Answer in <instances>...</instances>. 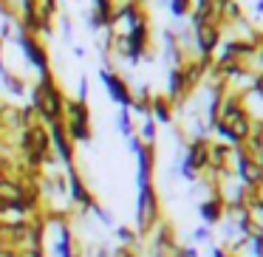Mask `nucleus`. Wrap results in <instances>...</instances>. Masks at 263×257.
I'll list each match as a JSON object with an SVG mask.
<instances>
[{
    "label": "nucleus",
    "mask_w": 263,
    "mask_h": 257,
    "mask_svg": "<svg viewBox=\"0 0 263 257\" xmlns=\"http://www.w3.org/2000/svg\"><path fill=\"white\" fill-rule=\"evenodd\" d=\"M31 108L37 110L43 125H54V122H63L65 119V93L63 88L57 85V76L54 71H43L37 85L31 88Z\"/></svg>",
    "instance_id": "nucleus-1"
},
{
    "label": "nucleus",
    "mask_w": 263,
    "mask_h": 257,
    "mask_svg": "<svg viewBox=\"0 0 263 257\" xmlns=\"http://www.w3.org/2000/svg\"><path fill=\"white\" fill-rule=\"evenodd\" d=\"M164 221L161 218V198H159V187L153 181H142L136 192V234L139 238H147L156 229V223Z\"/></svg>",
    "instance_id": "nucleus-2"
},
{
    "label": "nucleus",
    "mask_w": 263,
    "mask_h": 257,
    "mask_svg": "<svg viewBox=\"0 0 263 257\" xmlns=\"http://www.w3.org/2000/svg\"><path fill=\"white\" fill-rule=\"evenodd\" d=\"M65 130H68L74 144H85L93 139V127H91V105L88 99H65Z\"/></svg>",
    "instance_id": "nucleus-3"
},
{
    "label": "nucleus",
    "mask_w": 263,
    "mask_h": 257,
    "mask_svg": "<svg viewBox=\"0 0 263 257\" xmlns=\"http://www.w3.org/2000/svg\"><path fill=\"white\" fill-rule=\"evenodd\" d=\"M48 136H51L54 159H57L65 170H74L77 167V144L71 142L68 130H65V122H54V125H48Z\"/></svg>",
    "instance_id": "nucleus-4"
},
{
    "label": "nucleus",
    "mask_w": 263,
    "mask_h": 257,
    "mask_svg": "<svg viewBox=\"0 0 263 257\" xmlns=\"http://www.w3.org/2000/svg\"><path fill=\"white\" fill-rule=\"evenodd\" d=\"M14 43H17V48L23 51V57H26V60H29V63L37 68V74H43V71H51L48 48H46V43H43L40 37L26 34V31H20V29H17V34H14Z\"/></svg>",
    "instance_id": "nucleus-5"
},
{
    "label": "nucleus",
    "mask_w": 263,
    "mask_h": 257,
    "mask_svg": "<svg viewBox=\"0 0 263 257\" xmlns=\"http://www.w3.org/2000/svg\"><path fill=\"white\" fill-rule=\"evenodd\" d=\"M65 178H68V201L77 206L80 212H91L97 206V198H93L91 187L85 184V178L80 175V170H65Z\"/></svg>",
    "instance_id": "nucleus-6"
},
{
    "label": "nucleus",
    "mask_w": 263,
    "mask_h": 257,
    "mask_svg": "<svg viewBox=\"0 0 263 257\" xmlns=\"http://www.w3.org/2000/svg\"><path fill=\"white\" fill-rule=\"evenodd\" d=\"M221 40H223V29H218L212 23L193 29V46H195V54H201V57H212L221 46Z\"/></svg>",
    "instance_id": "nucleus-7"
},
{
    "label": "nucleus",
    "mask_w": 263,
    "mask_h": 257,
    "mask_svg": "<svg viewBox=\"0 0 263 257\" xmlns=\"http://www.w3.org/2000/svg\"><path fill=\"white\" fill-rule=\"evenodd\" d=\"M102 74V80H105V88H108V96L114 99L119 108H130L133 105V91H130V82H125V76L122 74H116V71H110V68H102L99 71Z\"/></svg>",
    "instance_id": "nucleus-8"
},
{
    "label": "nucleus",
    "mask_w": 263,
    "mask_h": 257,
    "mask_svg": "<svg viewBox=\"0 0 263 257\" xmlns=\"http://www.w3.org/2000/svg\"><path fill=\"white\" fill-rule=\"evenodd\" d=\"M206 159H210V139H190L184 147V164L193 167L195 172H206Z\"/></svg>",
    "instance_id": "nucleus-9"
},
{
    "label": "nucleus",
    "mask_w": 263,
    "mask_h": 257,
    "mask_svg": "<svg viewBox=\"0 0 263 257\" xmlns=\"http://www.w3.org/2000/svg\"><path fill=\"white\" fill-rule=\"evenodd\" d=\"M198 215H201V221H204V226L212 229L227 218V204H223L221 195H210V198H204L198 204Z\"/></svg>",
    "instance_id": "nucleus-10"
},
{
    "label": "nucleus",
    "mask_w": 263,
    "mask_h": 257,
    "mask_svg": "<svg viewBox=\"0 0 263 257\" xmlns=\"http://www.w3.org/2000/svg\"><path fill=\"white\" fill-rule=\"evenodd\" d=\"M232 167V147L223 142H210V159H206V172H221Z\"/></svg>",
    "instance_id": "nucleus-11"
},
{
    "label": "nucleus",
    "mask_w": 263,
    "mask_h": 257,
    "mask_svg": "<svg viewBox=\"0 0 263 257\" xmlns=\"http://www.w3.org/2000/svg\"><path fill=\"white\" fill-rule=\"evenodd\" d=\"M150 116H153L156 125H173V119H176V108L167 102V96L153 93V99H150Z\"/></svg>",
    "instance_id": "nucleus-12"
},
{
    "label": "nucleus",
    "mask_w": 263,
    "mask_h": 257,
    "mask_svg": "<svg viewBox=\"0 0 263 257\" xmlns=\"http://www.w3.org/2000/svg\"><path fill=\"white\" fill-rule=\"evenodd\" d=\"M26 195V187L20 181H14V178H3L0 181V201L3 204H20Z\"/></svg>",
    "instance_id": "nucleus-13"
},
{
    "label": "nucleus",
    "mask_w": 263,
    "mask_h": 257,
    "mask_svg": "<svg viewBox=\"0 0 263 257\" xmlns=\"http://www.w3.org/2000/svg\"><path fill=\"white\" fill-rule=\"evenodd\" d=\"M136 139L142 144L156 147V142H159V125L153 122V116H142V125L136 127Z\"/></svg>",
    "instance_id": "nucleus-14"
},
{
    "label": "nucleus",
    "mask_w": 263,
    "mask_h": 257,
    "mask_svg": "<svg viewBox=\"0 0 263 257\" xmlns=\"http://www.w3.org/2000/svg\"><path fill=\"white\" fill-rule=\"evenodd\" d=\"M116 125H119V133H122L125 139H133V136H136V125H133L130 108H119V119H116Z\"/></svg>",
    "instance_id": "nucleus-15"
},
{
    "label": "nucleus",
    "mask_w": 263,
    "mask_h": 257,
    "mask_svg": "<svg viewBox=\"0 0 263 257\" xmlns=\"http://www.w3.org/2000/svg\"><path fill=\"white\" fill-rule=\"evenodd\" d=\"M170 14L176 20H184L193 14V0H170Z\"/></svg>",
    "instance_id": "nucleus-16"
},
{
    "label": "nucleus",
    "mask_w": 263,
    "mask_h": 257,
    "mask_svg": "<svg viewBox=\"0 0 263 257\" xmlns=\"http://www.w3.org/2000/svg\"><path fill=\"white\" fill-rule=\"evenodd\" d=\"M246 212H249V221L255 223L257 229H263V204H249Z\"/></svg>",
    "instance_id": "nucleus-17"
},
{
    "label": "nucleus",
    "mask_w": 263,
    "mask_h": 257,
    "mask_svg": "<svg viewBox=\"0 0 263 257\" xmlns=\"http://www.w3.org/2000/svg\"><path fill=\"white\" fill-rule=\"evenodd\" d=\"M91 215H97V221L102 223V226H114V215H110V212L105 209L102 204H97V206H93V209H91Z\"/></svg>",
    "instance_id": "nucleus-18"
},
{
    "label": "nucleus",
    "mask_w": 263,
    "mask_h": 257,
    "mask_svg": "<svg viewBox=\"0 0 263 257\" xmlns=\"http://www.w3.org/2000/svg\"><path fill=\"white\" fill-rule=\"evenodd\" d=\"M193 240H195V243H210V240H212V229L201 223V226L193 232Z\"/></svg>",
    "instance_id": "nucleus-19"
},
{
    "label": "nucleus",
    "mask_w": 263,
    "mask_h": 257,
    "mask_svg": "<svg viewBox=\"0 0 263 257\" xmlns=\"http://www.w3.org/2000/svg\"><path fill=\"white\" fill-rule=\"evenodd\" d=\"M249 254L252 257H263V238H255L249 243Z\"/></svg>",
    "instance_id": "nucleus-20"
},
{
    "label": "nucleus",
    "mask_w": 263,
    "mask_h": 257,
    "mask_svg": "<svg viewBox=\"0 0 263 257\" xmlns=\"http://www.w3.org/2000/svg\"><path fill=\"white\" fill-rule=\"evenodd\" d=\"M0 257H20V251L9 249V246H0Z\"/></svg>",
    "instance_id": "nucleus-21"
},
{
    "label": "nucleus",
    "mask_w": 263,
    "mask_h": 257,
    "mask_svg": "<svg viewBox=\"0 0 263 257\" xmlns=\"http://www.w3.org/2000/svg\"><path fill=\"white\" fill-rule=\"evenodd\" d=\"M3 178H6V175H3V172H0V181H3Z\"/></svg>",
    "instance_id": "nucleus-22"
},
{
    "label": "nucleus",
    "mask_w": 263,
    "mask_h": 257,
    "mask_svg": "<svg viewBox=\"0 0 263 257\" xmlns=\"http://www.w3.org/2000/svg\"><path fill=\"white\" fill-rule=\"evenodd\" d=\"M0 234H3V223H0Z\"/></svg>",
    "instance_id": "nucleus-23"
},
{
    "label": "nucleus",
    "mask_w": 263,
    "mask_h": 257,
    "mask_svg": "<svg viewBox=\"0 0 263 257\" xmlns=\"http://www.w3.org/2000/svg\"><path fill=\"white\" fill-rule=\"evenodd\" d=\"M139 3H142V6H144V3H147V0H139Z\"/></svg>",
    "instance_id": "nucleus-24"
}]
</instances>
